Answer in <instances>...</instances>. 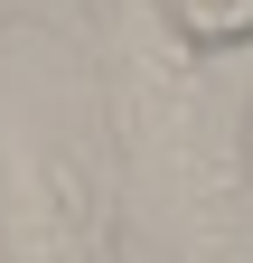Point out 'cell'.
I'll return each mask as SVG.
<instances>
[{
	"label": "cell",
	"instance_id": "cell-1",
	"mask_svg": "<svg viewBox=\"0 0 253 263\" xmlns=\"http://www.w3.org/2000/svg\"><path fill=\"white\" fill-rule=\"evenodd\" d=\"M169 28L187 47H206V57L253 47V0H169Z\"/></svg>",
	"mask_w": 253,
	"mask_h": 263
}]
</instances>
